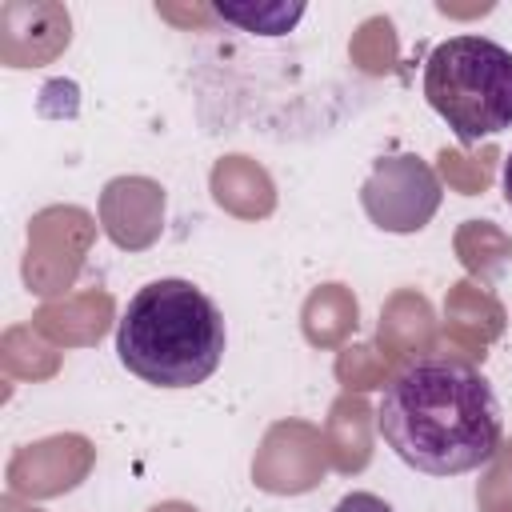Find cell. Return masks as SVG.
<instances>
[{
  "label": "cell",
  "instance_id": "cell-1",
  "mask_svg": "<svg viewBox=\"0 0 512 512\" xmlns=\"http://www.w3.org/2000/svg\"><path fill=\"white\" fill-rule=\"evenodd\" d=\"M388 448L424 476H460L484 468L504 436L500 400L488 376L448 352L404 360L376 404Z\"/></svg>",
  "mask_w": 512,
  "mask_h": 512
},
{
  "label": "cell",
  "instance_id": "cell-2",
  "mask_svg": "<svg viewBox=\"0 0 512 512\" xmlns=\"http://www.w3.org/2000/svg\"><path fill=\"white\" fill-rule=\"evenodd\" d=\"M224 344L228 332L216 300L180 276L136 288L116 324L120 364L156 388L204 384L220 368Z\"/></svg>",
  "mask_w": 512,
  "mask_h": 512
},
{
  "label": "cell",
  "instance_id": "cell-3",
  "mask_svg": "<svg viewBox=\"0 0 512 512\" xmlns=\"http://www.w3.org/2000/svg\"><path fill=\"white\" fill-rule=\"evenodd\" d=\"M424 100L460 144L512 128V52L488 36L440 40L424 60Z\"/></svg>",
  "mask_w": 512,
  "mask_h": 512
},
{
  "label": "cell",
  "instance_id": "cell-4",
  "mask_svg": "<svg viewBox=\"0 0 512 512\" xmlns=\"http://www.w3.org/2000/svg\"><path fill=\"white\" fill-rule=\"evenodd\" d=\"M368 216L388 232H416L432 220L440 204L436 172L416 156H388L372 168L360 192Z\"/></svg>",
  "mask_w": 512,
  "mask_h": 512
},
{
  "label": "cell",
  "instance_id": "cell-5",
  "mask_svg": "<svg viewBox=\"0 0 512 512\" xmlns=\"http://www.w3.org/2000/svg\"><path fill=\"white\" fill-rule=\"evenodd\" d=\"M220 20L240 24L244 32H260V36H284L296 28V20L304 16V4H216L212 8Z\"/></svg>",
  "mask_w": 512,
  "mask_h": 512
},
{
  "label": "cell",
  "instance_id": "cell-6",
  "mask_svg": "<svg viewBox=\"0 0 512 512\" xmlns=\"http://www.w3.org/2000/svg\"><path fill=\"white\" fill-rule=\"evenodd\" d=\"M332 512H392V504L384 496H376V492H348V496L336 500Z\"/></svg>",
  "mask_w": 512,
  "mask_h": 512
},
{
  "label": "cell",
  "instance_id": "cell-7",
  "mask_svg": "<svg viewBox=\"0 0 512 512\" xmlns=\"http://www.w3.org/2000/svg\"><path fill=\"white\" fill-rule=\"evenodd\" d=\"M504 200L512 204V156L504 160Z\"/></svg>",
  "mask_w": 512,
  "mask_h": 512
}]
</instances>
